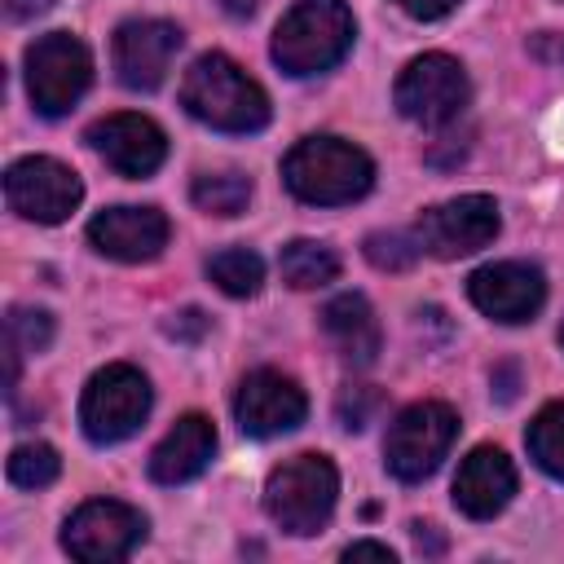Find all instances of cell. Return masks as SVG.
<instances>
[{
	"mask_svg": "<svg viewBox=\"0 0 564 564\" xmlns=\"http://www.w3.org/2000/svg\"><path fill=\"white\" fill-rule=\"evenodd\" d=\"M4 471H9V485H18V489H44V485L57 480L62 458H57L53 445H44V441H26V445H18V449L9 454Z\"/></svg>",
	"mask_w": 564,
	"mask_h": 564,
	"instance_id": "obj_24",
	"label": "cell"
},
{
	"mask_svg": "<svg viewBox=\"0 0 564 564\" xmlns=\"http://www.w3.org/2000/svg\"><path fill=\"white\" fill-rule=\"evenodd\" d=\"M181 106L216 132H260L269 123L264 88L225 53H203L181 79Z\"/></svg>",
	"mask_w": 564,
	"mask_h": 564,
	"instance_id": "obj_1",
	"label": "cell"
},
{
	"mask_svg": "<svg viewBox=\"0 0 564 564\" xmlns=\"http://www.w3.org/2000/svg\"><path fill=\"white\" fill-rule=\"evenodd\" d=\"M454 436H458V414L445 401H414L392 419L383 436V463L405 485L427 480L449 454Z\"/></svg>",
	"mask_w": 564,
	"mask_h": 564,
	"instance_id": "obj_5",
	"label": "cell"
},
{
	"mask_svg": "<svg viewBox=\"0 0 564 564\" xmlns=\"http://www.w3.org/2000/svg\"><path fill=\"white\" fill-rule=\"evenodd\" d=\"M467 295L485 317L516 326L542 308L546 278H542V269H533L524 260H498V264H485L467 278Z\"/></svg>",
	"mask_w": 564,
	"mask_h": 564,
	"instance_id": "obj_14",
	"label": "cell"
},
{
	"mask_svg": "<svg viewBox=\"0 0 564 564\" xmlns=\"http://www.w3.org/2000/svg\"><path fill=\"white\" fill-rule=\"evenodd\" d=\"M471 88L467 70L449 53H423L397 75V110L423 128H441L463 115Z\"/></svg>",
	"mask_w": 564,
	"mask_h": 564,
	"instance_id": "obj_8",
	"label": "cell"
},
{
	"mask_svg": "<svg viewBox=\"0 0 564 564\" xmlns=\"http://www.w3.org/2000/svg\"><path fill=\"white\" fill-rule=\"evenodd\" d=\"M167 216L159 207H106L88 220V242L123 264L154 260L167 247Z\"/></svg>",
	"mask_w": 564,
	"mask_h": 564,
	"instance_id": "obj_16",
	"label": "cell"
},
{
	"mask_svg": "<svg viewBox=\"0 0 564 564\" xmlns=\"http://www.w3.org/2000/svg\"><path fill=\"white\" fill-rule=\"evenodd\" d=\"M4 198H9V207L22 220L57 225V220H66L79 207L84 181L66 163H57L48 154H26V159L9 163V172H4Z\"/></svg>",
	"mask_w": 564,
	"mask_h": 564,
	"instance_id": "obj_10",
	"label": "cell"
},
{
	"mask_svg": "<svg viewBox=\"0 0 564 564\" xmlns=\"http://www.w3.org/2000/svg\"><path fill=\"white\" fill-rule=\"evenodd\" d=\"M207 278L225 291V295H256L260 282H264V260L247 247H229V251H216L207 260Z\"/></svg>",
	"mask_w": 564,
	"mask_h": 564,
	"instance_id": "obj_23",
	"label": "cell"
},
{
	"mask_svg": "<svg viewBox=\"0 0 564 564\" xmlns=\"http://www.w3.org/2000/svg\"><path fill=\"white\" fill-rule=\"evenodd\" d=\"M357 22L344 0H295L273 31V62L286 75L330 70L352 48Z\"/></svg>",
	"mask_w": 564,
	"mask_h": 564,
	"instance_id": "obj_3",
	"label": "cell"
},
{
	"mask_svg": "<svg viewBox=\"0 0 564 564\" xmlns=\"http://www.w3.org/2000/svg\"><path fill=\"white\" fill-rule=\"evenodd\" d=\"M53 344V317L44 308H9V322H4V348L13 352H44Z\"/></svg>",
	"mask_w": 564,
	"mask_h": 564,
	"instance_id": "obj_25",
	"label": "cell"
},
{
	"mask_svg": "<svg viewBox=\"0 0 564 564\" xmlns=\"http://www.w3.org/2000/svg\"><path fill=\"white\" fill-rule=\"evenodd\" d=\"M344 560H383V564H392L397 555H392V546H383V542H352V546L344 551Z\"/></svg>",
	"mask_w": 564,
	"mask_h": 564,
	"instance_id": "obj_31",
	"label": "cell"
},
{
	"mask_svg": "<svg viewBox=\"0 0 564 564\" xmlns=\"http://www.w3.org/2000/svg\"><path fill=\"white\" fill-rule=\"evenodd\" d=\"M282 181L300 203L344 207L375 185V163L344 137H304L282 159Z\"/></svg>",
	"mask_w": 564,
	"mask_h": 564,
	"instance_id": "obj_2",
	"label": "cell"
},
{
	"mask_svg": "<svg viewBox=\"0 0 564 564\" xmlns=\"http://www.w3.org/2000/svg\"><path fill=\"white\" fill-rule=\"evenodd\" d=\"M88 145L119 172V176H150L167 159V137L145 115H106L88 128Z\"/></svg>",
	"mask_w": 564,
	"mask_h": 564,
	"instance_id": "obj_15",
	"label": "cell"
},
{
	"mask_svg": "<svg viewBox=\"0 0 564 564\" xmlns=\"http://www.w3.org/2000/svg\"><path fill=\"white\" fill-rule=\"evenodd\" d=\"M560 344H564V326H560Z\"/></svg>",
	"mask_w": 564,
	"mask_h": 564,
	"instance_id": "obj_36",
	"label": "cell"
},
{
	"mask_svg": "<svg viewBox=\"0 0 564 564\" xmlns=\"http://www.w3.org/2000/svg\"><path fill=\"white\" fill-rule=\"evenodd\" d=\"M93 84V53L70 31L40 35L26 48V93L40 115L57 119L66 115Z\"/></svg>",
	"mask_w": 564,
	"mask_h": 564,
	"instance_id": "obj_7",
	"label": "cell"
},
{
	"mask_svg": "<svg viewBox=\"0 0 564 564\" xmlns=\"http://www.w3.org/2000/svg\"><path fill=\"white\" fill-rule=\"evenodd\" d=\"M48 9H53V0H4V18L9 22H31V18L48 13Z\"/></svg>",
	"mask_w": 564,
	"mask_h": 564,
	"instance_id": "obj_30",
	"label": "cell"
},
{
	"mask_svg": "<svg viewBox=\"0 0 564 564\" xmlns=\"http://www.w3.org/2000/svg\"><path fill=\"white\" fill-rule=\"evenodd\" d=\"M524 445L546 476L564 480V401H551L546 410H538V419L524 432Z\"/></svg>",
	"mask_w": 564,
	"mask_h": 564,
	"instance_id": "obj_21",
	"label": "cell"
},
{
	"mask_svg": "<svg viewBox=\"0 0 564 564\" xmlns=\"http://www.w3.org/2000/svg\"><path fill=\"white\" fill-rule=\"evenodd\" d=\"M335 498H339V471L326 454H295L282 467H273L264 485L269 520L295 538L317 533L330 520Z\"/></svg>",
	"mask_w": 564,
	"mask_h": 564,
	"instance_id": "obj_4",
	"label": "cell"
},
{
	"mask_svg": "<svg viewBox=\"0 0 564 564\" xmlns=\"http://www.w3.org/2000/svg\"><path fill=\"white\" fill-rule=\"evenodd\" d=\"M141 538H145V516L119 498H93L75 507L62 529V546L84 564L123 560L141 546Z\"/></svg>",
	"mask_w": 564,
	"mask_h": 564,
	"instance_id": "obj_9",
	"label": "cell"
},
{
	"mask_svg": "<svg viewBox=\"0 0 564 564\" xmlns=\"http://www.w3.org/2000/svg\"><path fill=\"white\" fill-rule=\"evenodd\" d=\"M366 260L375 264V269H383V273H401V269H410L414 260H419V238H410V234H401V229H379V234H370L366 238Z\"/></svg>",
	"mask_w": 564,
	"mask_h": 564,
	"instance_id": "obj_26",
	"label": "cell"
},
{
	"mask_svg": "<svg viewBox=\"0 0 564 564\" xmlns=\"http://www.w3.org/2000/svg\"><path fill=\"white\" fill-rule=\"evenodd\" d=\"M308 414L304 388L282 370H251L234 397V419L247 436H282L295 432Z\"/></svg>",
	"mask_w": 564,
	"mask_h": 564,
	"instance_id": "obj_13",
	"label": "cell"
},
{
	"mask_svg": "<svg viewBox=\"0 0 564 564\" xmlns=\"http://www.w3.org/2000/svg\"><path fill=\"white\" fill-rule=\"evenodd\" d=\"M216 454V432H212V419L203 414H185L176 419V427L154 445L150 454V476L159 485H185L194 480Z\"/></svg>",
	"mask_w": 564,
	"mask_h": 564,
	"instance_id": "obj_18",
	"label": "cell"
},
{
	"mask_svg": "<svg viewBox=\"0 0 564 564\" xmlns=\"http://www.w3.org/2000/svg\"><path fill=\"white\" fill-rule=\"evenodd\" d=\"M225 9H229V13H251L256 0H225Z\"/></svg>",
	"mask_w": 564,
	"mask_h": 564,
	"instance_id": "obj_34",
	"label": "cell"
},
{
	"mask_svg": "<svg viewBox=\"0 0 564 564\" xmlns=\"http://www.w3.org/2000/svg\"><path fill=\"white\" fill-rule=\"evenodd\" d=\"M207 326H212V317H207L203 308H181V313H172V317L163 322V330H167L172 339H181V344H198V339L207 335Z\"/></svg>",
	"mask_w": 564,
	"mask_h": 564,
	"instance_id": "obj_28",
	"label": "cell"
},
{
	"mask_svg": "<svg viewBox=\"0 0 564 564\" xmlns=\"http://www.w3.org/2000/svg\"><path fill=\"white\" fill-rule=\"evenodd\" d=\"M397 4H401V9L410 13V18H423V22H436V18H445V13H449V9L458 4V0H397Z\"/></svg>",
	"mask_w": 564,
	"mask_h": 564,
	"instance_id": "obj_29",
	"label": "cell"
},
{
	"mask_svg": "<svg viewBox=\"0 0 564 564\" xmlns=\"http://www.w3.org/2000/svg\"><path fill=\"white\" fill-rule=\"evenodd\" d=\"M278 269H282V282H286V286H295V291H313V286H326V282L339 278V256H335L326 242L295 238V242L282 247Z\"/></svg>",
	"mask_w": 564,
	"mask_h": 564,
	"instance_id": "obj_20",
	"label": "cell"
},
{
	"mask_svg": "<svg viewBox=\"0 0 564 564\" xmlns=\"http://www.w3.org/2000/svg\"><path fill=\"white\" fill-rule=\"evenodd\" d=\"M410 529H414V542H419V551H427V555H441V551H445V542H441L436 524H410Z\"/></svg>",
	"mask_w": 564,
	"mask_h": 564,
	"instance_id": "obj_33",
	"label": "cell"
},
{
	"mask_svg": "<svg viewBox=\"0 0 564 564\" xmlns=\"http://www.w3.org/2000/svg\"><path fill=\"white\" fill-rule=\"evenodd\" d=\"M379 405H383V397H379L375 388H348V392L339 397V405H335V419H339V427L361 432Z\"/></svg>",
	"mask_w": 564,
	"mask_h": 564,
	"instance_id": "obj_27",
	"label": "cell"
},
{
	"mask_svg": "<svg viewBox=\"0 0 564 564\" xmlns=\"http://www.w3.org/2000/svg\"><path fill=\"white\" fill-rule=\"evenodd\" d=\"M194 207L207 216H242L251 203V181L238 172H216V176H198L189 189Z\"/></svg>",
	"mask_w": 564,
	"mask_h": 564,
	"instance_id": "obj_22",
	"label": "cell"
},
{
	"mask_svg": "<svg viewBox=\"0 0 564 564\" xmlns=\"http://www.w3.org/2000/svg\"><path fill=\"white\" fill-rule=\"evenodd\" d=\"M181 48V26L163 22V18H132L115 31L110 57H115V75L123 88L132 93H150L167 79V66Z\"/></svg>",
	"mask_w": 564,
	"mask_h": 564,
	"instance_id": "obj_12",
	"label": "cell"
},
{
	"mask_svg": "<svg viewBox=\"0 0 564 564\" xmlns=\"http://www.w3.org/2000/svg\"><path fill=\"white\" fill-rule=\"evenodd\" d=\"M516 494V467L498 445H476L454 476V507L471 520H494Z\"/></svg>",
	"mask_w": 564,
	"mask_h": 564,
	"instance_id": "obj_17",
	"label": "cell"
},
{
	"mask_svg": "<svg viewBox=\"0 0 564 564\" xmlns=\"http://www.w3.org/2000/svg\"><path fill=\"white\" fill-rule=\"evenodd\" d=\"M498 234V203L489 194H458L449 203H436L419 216L414 238L436 260H458L480 247H489Z\"/></svg>",
	"mask_w": 564,
	"mask_h": 564,
	"instance_id": "obj_11",
	"label": "cell"
},
{
	"mask_svg": "<svg viewBox=\"0 0 564 564\" xmlns=\"http://www.w3.org/2000/svg\"><path fill=\"white\" fill-rule=\"evenodd\" d=\"M555 57H560V62H564V44H560V48H555Z\"/></svg>",
	"mask_w": 564,
	"mask_h": 564,
	"instance_id": "obj_35",
	"label": "cell"
},
{
	"mask_svg": "<svg viewBox=\"0 0 564 564\" xmlns=\"http://www.w3.org/2000/svg\"><path fill=\"white\" fill-rule=\"evenodd\" d=\"M150 414V379L128 366V361H115V366H101L84 397H79V423H84V436L97 441V445H115V441H128Z\"/></svg>",
	"mask_w": 564,
	"mask_h": 564,
	"instance_id": "obj_6",
	"label": "cell"
},
{
	"mask_svg": "<svg viewBox=\"0 0 564 564\" xmlns=\"http://www.w3.org/2000/svg\"><path fill=\"white\" fill-rule=\"evenodd\" d=\"M322 330H326V339L335 344V352H339L344 361H352V366H370V361L379 357V348H383L379 317H375L370 300L357 295V291H344V295H335V300L322 308Z\"/></svg>",
	"mask_w": 564,
	"mask_h": 564,
	"instance_id": "obj_19",
	"label": "cell"
},
{
	"mask_svg": "<svg viewBox=\"0 0 564 564\" xmlns=\"http://www.w3.org/2000/svg\"><path fill=\"white\" fill-rule=\"evenodd\" d=\"M494 388H498V401H516V388H520V375H516V366H502V370H494Z\"/></svg>",
	"mask_w": 564,
	"mask_h": 564,
	"instance_id": "obj_32",
	"label": "cell"
}]
</instances>
